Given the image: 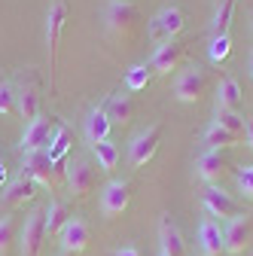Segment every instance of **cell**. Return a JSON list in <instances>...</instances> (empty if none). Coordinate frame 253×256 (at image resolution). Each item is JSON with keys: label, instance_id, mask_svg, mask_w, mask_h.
I'll return each mask as SVG.
<instances>
[{"label": "cell", "instance_id": "6da1fadb", "mask_svg": "<svg viewBox=\"0 0 253 256\" xmlns=\"http://www.w3.org/2000/svg\"><path fill=\"white\" fill-rule=\"evenodd\" d=\"M68 22L64 0H52L46 10V58H49V92H55V64H58V43Z\"/></svg>", "mask_w": 253, "mask_h": 256}, {"label": "cell", "instance_id": "7a4b0ae2", "mask_svg": "<svg viewBox=\"0 0 253 256\" xmlns=\"http://www.w3.org/2000/svg\"><path fill=\"white\" fill-rule=\"evenodd\" d=\"M104 22H107V30L113 37H122V40H132L134 30H138V6L132 0H110L107 10H104Z\"/></svg>", "mask_w": 253, "mask_h": 256}, {"label": "cell", "instance_id": "3957f363", "mask_svg": "<svg viewBox=\"0 0 253 256\" xmlns=\"http://www.w3.org/2000/svg\"><path fill=\"white\" fill-rule=\"evenodd\" d=\"M183 28H186V12L180 6H165L150 18L146 34L152 43H165V40H177V34Z\"/></svg>", "mask_w": 253, "mask_h": 256}, {"label": "cell", "instance_id": "277c9868", "mask_svg": "<svg viewBox=\"0 0 253 256\" xmlns=\"http://www.w3.org/2000/svg\"><path fill=\"white\" fill-rule=\"evenodd\" d=\"M159 140H162V125H146L144 132H138L128 144V165L132 168H144L146 162H152L156 150H159Z\"/></svg>", "mask_w": 253, "mask_h": 256}, {"label": "cell", "instance_id": "5b68a950", "mask_svg": "<svg viewBox=\"0 0 253 256\" xmlns=\"http://www.w3.org/2000/svg\"><path fill=\"white\" fill-rule=\"evenodd\" d=\"M204 86H208L204 70L198 68V64H192V68H186V70L177 74V80H174V98L183 101V104H196V101H202Z\"/></svg>", "mask_w": 253, "mask_h": 256}, {"label": "cell", "instance_id": "8992f818", "mask_svg": "<svg viewBox=\"0 0 253 256\" xmlns=\"http://www.w3.org/2000/svg\"><path fill=\"white\" fill-rule=\"evenodd\" d=\"M64 174H68V189L74 192L76 198H86L88 192L94 189V180H98V174H94V165L88 162L86 156L70 158L68 168H64Z\"/></svg>", "mask_w": 253, "mask_h": 256}, {"label": "cell", "instance_id": "52a82bcc", "mask_svg": "<svg viewBox=\"0 0 253 256\" xmlns=\"http://www.w3.org/2000/svg\"><path fill=\"white\" fill-rule=\"evenodd\" d=\"M55 119L52 116H37V119H30L24 122V134H22V152L28 150H49L52 138H55Z\"/></svg>", "mask_w": 253, "mask_h": 256}, {"label": "cell", "instance_id": "ba28073f", "mask_svg": "<svg viewBox=\"0 0 253 256\" xmlns=\"http://www.w3.org/2000/svg\"><path fill=\"white\" fill-rule=\"evenodd\" d=\"M132 204V183L128 180H110L101 192V214L107 220L113 216H122Z\"/></svg>", "mask_w": 253, "mask_h": 256}, {"label": "cell", "instance_id": "9c48e42d", "mask_svg": "<svg viewBox=\"0 0 253 256\" xmlns=\"http://www.w3.org/2000/svg\"><path fill=\"white\" fill-rule=\"evenodd\" d=\"M43 238H46L43 210H30L22 222V232H18V256H37Z\"/></svg>", "mask_w": 253, "mask_h": 256}, {"label": "cell", "instance_id": "30bf717a", "mask_svg": "<svg viewBox=\"0 0 253 256\" xmlns=\"http://www.w3.org/2000/svg\"><path fill=\"white\" fill-rule=\"evenodd\" d=\"M202 204H204L208 216H220V220H235L238 214H244L238 208V202L229 196L226 189H220V186H208L202 192Z\"/></svg>", "mask_w": 253, "mask_h": 256}, {"label": "cell", "instance_id": "8fae6325", "mask_svg": "<svg viewBox=\"0 0 253 256\" xmlns=\"http://www.w3.org/2000/svg\"><path fill=\"white\" fill-rule=\"evenodd\" d=\"M16 113L30 122V119H37L40 116V88H37V80L34 76H22L16 82Z\"/></svg>", "mask_w": 253, "mask_h": 256}, {"label": "cell", "instance_id": "7c38bea8", "mask_svg": "<svg viewBox=\"0 0 253 256\" xmlns=\"http://www.w3.org/2000/svg\"><path fill=\"white\" fill-rule=\"evenodd\" d=\"M52 168H55V162L49 158L46 150H28V152H22V174H28L37 186L40 183L52 186Z\"/></svg>", "mask_w": 253, "mask_h": 256}, {"label": "cell", "instance_id": "4fadbf2b", "mask_svg": "<svg viewBox=\"0 0 253 256\" xmlns=\"http://www.w3.org/2000/svg\"><path fill=\"white\" fill-rule=\"evenodd\" d=\"M186 58V46L180 40H165L156 46L152 58H150V70L152 74H171L180 68V61Z\"/></svg>", "mask_w": 253, "mask_h": 256}, {"label": "cell", "instance_id": "5bb4252c", "mask_svg": "<svg viewBox=\"0 0 253 256\" xmlns=\"http://www.w3.org/2000/svg\"><path fill=\"white\" fill-rule=\"evenodd\" d=\"M250 232H253V220L250 214H238L235 220H229V226L223 232V250L232 253V256H241L247 241H250Z\"/></svg>", "mask_w": 253, "mask_h": 256}, {"label": "cell", "instance_id": "9a60e30c", "mask_svg": "<svg viewBox=\"0 0 253 256\" xmlns=\"http://www.w3.org/2000/svg\"><path fill=\"white\" fill-rule=\"evenodd\" d=\"M110 128H113V119H110L107 107L98 104V107H92L86 113V119H82V138L94 146V144H101V140L110 138Z\"/></svg>", "mask_w": 253, "mask_h": 256}, {"label": "cell", "instance_id": "2e32d148", "mask_svg": "<svg viewBox=\"0 0 253 256\" xmlns=\"http://www.w3.org/2000/svg\"><path fill=\"white\" fill-rule=\"evenodd\" d=\"M88 238H92V232L86 226V220H80V216H70L58 232V241H61L64 253H82L88 247Z\"/></svg>", "mask_w": 253, "mask_h": 256}, {"label": "cell", "instance_id": "e0dca14e", "mask_svg": "<svg viewBox=\"0 0 253 256\" xmlns=\"http://www.w3.org/2000/svg\"><path fill=\"white\" fill-rule=\"evenodd\" d=\"M37 196V183L30 180L28 174H18L16 180H10V186L4 189V196H0V204L4 208H22L24 202H30Z\"/></svg>", "mask_w": 253, "mask_h": 256}, {"label": "cell", "instance_id": "ac0fdd59", "mask_svg": "<svg viewBox=\"0 0 253 256\" xmlns=\"http://www.w3.org/2000/svg\"><path fill=\"white\" fill-rule=\"evenodd\" d=\"M223 171H226V156H223V150H204L196 158V177L204 180V183L220 180V174H223Z\"/></svg>", "mask_w": 253, "mask_h": 256}, {"label": "cell", "instance_id": "d6986e66", "mask_svg": "<svg viewBox=\"0 0 253 256\" xmlns=\"http://www.w3.org/2000/svg\"><path fill=\"white\" fill-rule=\"evenodd\" d=\"M159 244H162V253H165V256H186L183 232H180V226H177L171 216H165V220L159 222Z\"/></svg>", "mask_w": 253, "mask_h": 256}, {"label": "cell", "instance_id": "ffe728a7", "mask_svg": "<svg viewBox=\"0 0 253 256\" xmlns=\"http://www.w3.org/2000/svg\"><path fill=\"white\" fill-rule=\"evenodd\" d=\"M198 247H202V256H220L223 253V232H220L214 216H204L198 222Z\"/></svg>", "mask_w": 253, "mask_h": 256}, {"label": "cell", "instance_id": "44dd1931", "mask_svg": "<svg viewBox=\"0 0 253 256\" xmlns=\"http://www.w3.org/2000/svg\"><path fill=\"white\" fill-rule=\"evenodd\" d=\"M244 107V92L232 76H223L216 82V110H241Z\"/></svg>", "mask_w": 253, "mask_h": 256}, {"label": "cell", "instance_id": "7402d4cb", "mask_svg": "<svg viewBox=\"0 0 253 256\" xmlns=\"http://www.w3.org/2000/svg\"><path fill=\"white\" fill-rule=\"evenodd\" d=\"M241 138L238 134H232V132H226L220 122H210L204 132H202V144L208 146V150H226V146H235Z\"/></svg>", "mask_w": 253, "mask_h": 256}, {"label": "cell", "instance_id": "603a6c76", "mask_svg": "<svg viewBox=\"0 0 253 256\" xmlns=\"http://www.w3.org/2000/svg\"><path fill=\"white\" fill-rule=\"evenodd\" d=\"M104 107H107L113 125H128L134 119V101H132V94H113Z\"/></svg>", "mask_w": 253, "mask_h": 256}, {"label": "cell", "instance_id": "cb8c5ba5", "mask_svg": "<svg viewBox=\"0 0 253 256\" xmlns=\"http://www.w3.org/2000/svg\"><path fill=\"white\" fill-rule=\"evenodd\" d=\"M70 220V208L64 202H49V208L43 210V226H46V235H58L61 226Z\"/></svg>", "mask_w": 253, "mask_h": 256}, {"label": "cell", "instance_id": "d4e9b609", "mask_svg": "<svg viewBox=\"0 0 253 256\" xmlns=\"http://www.w3.org/2000/svg\"><path fill=\"white\" fill-rule=\"evenodd\" d=\"M92 156H94V162H98L101 171H113L119 165V146L113 140H101V144H94L92 146Z\"/></svg>", "mask_w": 253, "mask_h": 256}, {"label": "cell", "instance_id": "484cf974", "mask_svg": "<svg viewBox=\"0 0 253 256\" xmlns=\"http://www.w3.org/2000/svg\"><path fill=\"white\" fill-rule=\"evenodd\" d=\"M232 16H235V0H220L216 12H214V22H210V37L214 34H229Z\"/></svg>", "mask_w": 253, "mask_h": 256}, {"label": "cell", "instance_id": "4316f807", "mask_svg": "<svg viewBox=\"0 0 253 256\" xmlns=\"http://www.w3.org/2000/svg\"><path fill=\"white\" fill-rule=\"evenodd\" d=\"M150 76H152L150 64H132V68L125 70V88L128 92H144L150 86Z\"/></svg>", "mask_w": 253, "mask_h": 256}, {"label": "cell", "instance_id": "83f0119b", "mask_svg": "<svg viewBox=\"0 0 253 256\" xmlns=\"http://www.w3.org/2000/svg\"><path fill=\"white\" fill-rule=\"evenodd\" d=\"M214 122H220L226 132H232V134H238L244 140V116L241 113H235V110H216L214 107Z\"/></svg>", "mask_w": 253, "mask_h": 256}, {"label": "cell", "instance_id": "f1b7e54d", "mask_svg": "<svg viewBox=\"0 0 253 256\" xmlns=\"http://www.w3.org/2000/svg\"><path fill=\"white\" fill-rule=\"evenodd\" d=\"M229 52H232V37H229V34H214V37H210L208 55H210V61H214V64L226 61V58H229Z\"/></svg>", "mask_w": 253, "mask_h": 256}, {"label": "cell", "instance_id": "f546056e", "mask_svg": "<svg viewBox=\"0 0 253 256\" xmlns=\"http://www.w3.org/2000/svg\"><path fill=\"white\" fill-rule=\"evenodd\" d=\"M12 241H16V220L10 214H4V216H0V256L10 253Z\"/></svg>", "mask_w": 253, "mask_h": 256}, {"label": "cell", "instance_id": "4dcf8cb0", "mask_svg": "<svg viewBox=\"0 0 253 256\" xmlns=\"http://www.w3.org/2000/svg\"><path fill=\"white\" fill-rule=\"evenodd\" d=\"M16 113V86L10 80H0V116Z\"/></svg>", "mask_w": 253, "mask_h": 256}, {"label": "cell", "instance_id": "1f68e13d", "mask_svg": "<svg viewBox=\"0 0 253 256\" xmlns=\"http://www.w3.org/2000/svg\"><path fill=\"white\" fill-rule=\"evenodd\" d=\"M68 144H70V140H68V128L58 125V128H55V138H52V144H49V150H46L52 162H58V158L68 152Z\"/></svg>", "mask_w": 253, "mask_h": 256}, {"label": "cell", "instance_id": "d6a6232c", "mask_svg": "<svg viewBox=\"0 0 253 256\" xmlns=\"http://www.w3.org/2000/svg\"><path fill=\"white\" fill-rule=\"evenodd\" d=\"M238 189L244 192V198L253 202V165H244L238 171Z\"/></svg>", "mask_w": 253, "mask_h": 256}, {"label": "cell", "instance_id": "836d02e7", "mask_svg": "<svg viewBox=\"0 0 253 256\" xmlns=\"http://www.w3.org/2000/svg\"><path fill=\"white\" fill-rule=\"evenodd\" d=\"M113 256H140V250H138L134 244H125V247H116Z\"/></svg>", "mask_w": 253, "mask_h": 256}, {"label": "cell", "instance_id": "e575fe53", "mask_svg": "<svg viewBox=\"0 0 253 256\" xmlns=\"http://www.w3.org/2000/svg\"><path fill=\"white\" fill-rule=\"evenodd\" d=\"M244 144L247 150H253V119H244Z\"/></svg>", "mask_w": 253, "mask_h": 256}, {"label": "cell", "instance_id": "d590c367", "mask_svg": "<svg viewBox=\"0 0 253 256\" xmlns=\"http://www.w3.org/2000/svg\"><path fill=\"white\" fill-rule=\"evenodd\" d=\"M250 76H253V55H250Z\"/></svg>", "mask_w": 253, "mask_h": 256}, {"label": "cell", "instance_id": "8d00e7d4", "mask_svg": "<svg viewBox=\"0 0 253 256\" xmlns=\"http://www.w3.org/2000/svg\"><path fill=\"white\" fill-rule=\"evenodd\" d=\"M159 256H165V253H159Z\"/></svg>", "mask_w": 253, "mask_h": 256}]
</instances>
